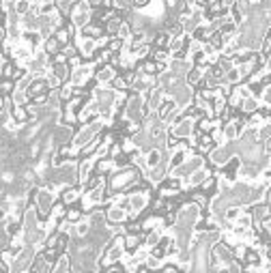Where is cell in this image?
<instances>
[{
	"label": "cell",
	"instance_id": "obj_1",
	"mask_svg": "<svg viewBox=\"0 0 271 273\" xmlns=\"http://www.w3.org/2000/svg\"><path fill=\"white\" fill-rule=\"evenodd\" d=\"M56 202V192L48 190L46 185L37 187V194H35V207L39 211V217H41V224L48 219L50 215V209H52V204Z\"/></svg>",
	"mask_w": 271,
	"mask_h": 273
},
{
	"label": "cell",
	"instance_id": "obj_2",
	"mask_svg": "<svg viewBox=\"0 0 271 273\" xmlns=\"http://www.w3.org/2000/svg\"><path fill=\"white\" fill-rule=\"evenodd\" d=\"M35 254H37V247L26 245L18 256H15V260H13V264H11V271H15V273L28 271L30 264H32V260H35Z\"/></svg>",
	"mask_w": 271,
	"mask_h": 273
},
{
	"label": "cell",
	"instance_id": "obj_3",
	"mask_svg": "<svg viewBox=\"0 0 271 273\" xmlns=\"http://www.w3.org/2000/svg\"><path fill=\"white\" fill-rule=\"evenodd\" d=\"M106 219H108L106 226H118L129 219V213H127V209L118 207V204H110V209L106 211Z\"/></svg>",
	"mask_w": 271,
	"mask_h": 273
},
{
	"label": "cell",
	"instance_id": "obj_4",
	"mask_svg": "<svg viewBox=\"0 0 271 273\" xmlns=\"http://www.w3.org/2000/svg\"><path fill=\"white\" fill-rule=\"evenodd\" d=\"M172 99L176 101V106H179L181 110L188 108L192 101H194V88L190 86V84H183V86H179V88L172 93Z\"/></svg>",
	"mask_w": 271,
	"mask_h": 273
},
{
	"label": "cell",
	"instance_id": "obj_5",
	"mask_svg": "<svg viewBox=\"0 0 271 273\" xmlns=\"http://www.w3.org/2000/svg\"><path fill=\"white\" fill-rule=\"evenodd\" d=\"M192 131H194V118H188V116L176 125H170V133H174L179 140H188L192 135Z\"/></svg>",
	"mask_w": 271,
	"mask_h": 273
},
{
	"label": "cell",
	"instance_id": "obj_6",
	"mask_svg": "<svg viewBox=\"0 0 271 273\" xmlns=\"http://www.w3.org/2000/svg\"><path fill=\"white\" fill-rule=\"evenodd\" d=\"M82 198V190L78 185H65V187H61V200L69 207V204H75Z\"/></svg>",
	"mask_w": 271,
	"mask_h": 273
},
{
	"label": "cell",
	"instance_id": "obj_7",
	"mask_svg": "<svg viewBox=\"0 0 271 273\" xmlns=\"http://www.w3.org/2000/svg\"><path fill=\"white\" fill-rule=\"evenodd\" d=\"M211 174H213V166H202V168H198V170H194V172L188 176V185L190 187H198L202 181H205V178L207 176H211Z\"/></svg>",
	"mask_w": 271,
	"mask_h": 273
},
{
	"label": "cell",
	"instance_id": "obj_8",
	"mask_svg": "<svg viewBox=\"0 0 271 273\" xmlns=\"http://www.w3.org/2000/svg\"><path fill=\"white\" fill-rule=\"evenodd\" d=\"M168 69H170L174 75H179V78H185V73L192 69V63L188 58H172L170 63H168Z\"/></svg>",
	"mask_w": 271,
	"mask_h": 273
},
{
	"label": "cell",
	"instance_id": "obj_9",
	"mask_svg": "<svg viewBox=\"0 0 271 273\" xmlns=\"http://www.w3.org/2000/svg\"><path fill=\"white\" fill-rule=\"evenodd\" d=\"M114 75H116V69L110 63L108 65H101V67H95V80L99 84H110Z\"/></svg>",
	"mask_w": 271,
	"mask_h": 273
},
{
	"label": "cell",
	"instance_id": "obj_10",
	"mask_svg": "<svg viewBox=\"0 0 271 273\" xmlns=\"http://www.w3.org/2000/svg\"><path fill=\"white\" fill-rule=\"evenodd\" d=\"M28 97H37V95H43V93H50V86H48V80L46 78H32V82L28 84Z\"/></svg>",
	"mask_w": 271,
	"mask_h": 273
},
{
	"label": "cell",
	"instance_id": "obj_11",
	"mask_svg": "<svg viewBox=\"0 0 271 273\" xmlns=\"http://www.w3.org/2000/svg\"><path fill=\"white\" fill-rule=\"evenodd\" d=\"M67 271H71V254L61 252L54 262V267H52V273H67Z\"/></svg>",
	"mask_w": 271,
	"mask_h": 273
},
{
	"label": "cell",
	"instance_id": "obj_12",
	"mask_svg": "<svg viewBox=\"0 0 271 273\" xmlns=\"http://www.w3.org/2000/svg\"><path fill=\"white\" fill-rule=\"evenodd\" d=\"M61 41H58L54 35L52 37H48V39H43V46H41V50L48 54V56H54V54H58L61 52Z\"/></svg>",
	"mask_w": 271,
	"mask_h": 273
},
{
	"label": "cell",
	"instance_id": "obj_13",
	"mask_svg": "<svg viewBox=\"0 0 271 273\" xmlns=\"http://www.w3.org/2000/svg\"><path fill=\"white\" fill-rule=\"evenodd\" d=\"M50 71H52L56 78H61L63 82H69V78H71V67H69V63L52 65V67H50Z\"/></svg>",
	"mask_w": 271,
	"mask_h": 273
},
{
	"label": "cell",
	"instance_id": "obj_14",
	"mask_svg": "<svg viewBox=\"0 0 271 273\" xmlns=\"http://www.w3.org/2000/svg\"><path fill=\"white\" fill-rule=\"evenodd\" d=\"M82 217H84V209L78 207V202H75V204H69V207H67V213H65V219H67V221L75 224V221H80Z\"/></svg>",
	"mask_w": 271,
	"mask_h": 273
},
{
	"label": "cell",
	"instance_id": "obj_15",
	"mask_svg": "<svg viewBox=\"0 0 271 273\" xmlns=\"http://www.w3.org/2000/svg\"><path fill=\"white\" fill-rule=\"evenodd\" d=\"M11 101H13V106H26L30 97H28V93L26 90H20V88H15L11 93Z\"/></svg>",
	"mask_w": 271,
	"mask_h": 273
},
{
	"label": "cell",
	"instance_id": "obj_16",
	"mask_svg": "<svg viewBox=\"0 0 271 273\" xmlns=\"http://www.w3.org/2000/svg\"><path fill=\"white\" fill-rule=\"evenodd\" d=\"M13 90H15V80H11V78H0V95L11 97Z\"/></svg>",
	"mask_w": 271,
	"mask_h": 273
},
{
	"label": "cell",
	"instance_id": "obj_17",
	"mask_svg": "<svg viewBox=\"0 0 271 273\" xmlns=\"http://www.w3.org/2000/svg\"><path fill=\"white\" fill-rule=\"evenodd\" d=\"M65 213H67V204H65L63 200H56V202L52 204V209H50V215L56 217V219H63Z\"/></svg>",
	"mask_w": 271,
	"mask_h": 273
},
{
	"label": "cell",
	"instance_id": "obj_18",
	"mask_svg": "<svg viewBox=\"0 0 271 273\" xmlns=\"http://www.w3.org/2000/svg\"><path fill=\"white\" fill-rule=\"evenodd\" d=\"M241 110H243L245 114L256 112V110H258V101H256V97H245V99L241 101Z\"/></svg>",
	"mask_w": 271,
	"mask_h": 273
},
{
	"label": "cell",
	"instance_id": "obj_19",
	"mask_svg": "<svg viewBox=\"0 0 271 273\" xmlns=\"http://www.w3.org/2000/svg\"><path fill=\"white\" fill-rule=\"evenodd\" d=\"M15 11L18 15H26L30 11V0H15Z\"/></svg>",
	"mask_w": 271,
	"mask_h": 273
},
{
	"label": "cell",
	"instance_id": "obj_20",
	"mask_svg": "<svg viewBox=\"0 0 271 273\" xmlns=\"http://www.w3.org/2000/svg\"><path fill=\"white\" fill-rule=\"evenodd\" d=\"M112 5H114V9H118V11L133 9V3H131V0H112Z\"/></svg>",
	"mask_w": 271,
	"mask_h": 273
},
{
	"label": "cell",
	"instance_id": "obj_21",
	"mask_svg": "<svg viewBox=\"0 0 271 273\" xmlns=\"http://www.w3.org/2000/svg\"><path fill=\"white\" fill-rule=\"evenodd\" d=\"M9 245H11V237L5 233V228H0V252L7 250Z\"/></svg>",
	"mask_w": 271,
	"mask_h": 273
},
{
	"label": "cell",
	"instance_id": "obj_22",
	"mask_svg": "<svg viewBox=\"0 0 271 273\" xmlns=\"http://www.w3.org/2000/svg\"><path fill=\"white\" fill-rule=\"evenodd\" d=\"M162 271L174 273V271H181V267H179V262H162Z\"/></svg>",
	"mask_w": 271,
	"mask_h": 273
},
{
	"label": "cell",
	"instance_id": "obj_23",
	"mask_svg": "<svg viewBox=\"0 0 271 273\" xmlns=\"http://www.w3.org/2000/svg\"><path fill=\"white\" fill-rule=\"evenodd\" d=\"M7 39H9V32H7V26L3 24V26H0V46L7 43Z\"/></svg>",
	"mask_w": 271,
	"mask_h": 273
},
{
	"label": "cell",
	"instance_id": "obj_24",
	"mask_svg": "<svg viewBox=\"0 0 271 273\" xmlns=\"http://www.w3.org/2000/svg\"><path fill=\"white\" fill-rule=\"evenodd\" d=\"M131 3H133L136 9H145V7L151 3V0H131Z\"/></svg>",
	"mask_w": 271,
	"mask_h": 273
},
{
	"label": "cell",
	"instance_id": "obj_25",
	"mask_svg": "<svg viewBox=\"0 0 271 273\" xmlns=\"http://www.w3.org/2000/svg\"><path fill=\"white\" fill-rule=\"evenodd\" d=\"M219 3H222L224 7H228V9H231V7L235 5V0H219Z\"/></svg>",
	"mask_w": 271,
	"mask_h": 273
},
{
	"label": "cell",
	"instance_id": "obj_26",
	"mask_svg": "<svg viewBox=\"0 0 271 273\" xmlns=\"http://www.w3.org/2000/svg\"><path fill=\"white\" fill-rule=\"evenodd\" d=\"M185 3H188L190 7H194V5H196V0H185Z\"/></svg>",
	"mask_w": 271,
	"mask_h": 273
},
{
	"label": "cell",
	"instance_id": "obj_27",
	"mask_svg": "<svg viewBox=\"0 0 271 273\" xmlns=\"http://www.w3.org/2000/svg\"><path fill=\"white\" fill-rule=\"evenodd\" d=\"M267 121L271 123V110H269V112H267Z\"/></svg>",
	"mask_w": 271,
	"mask_h": 273
},
{
	"label": "cell",
	"instance_id": "obj_28",
	"mask_svg": "<svg viewBox=\"0 0 271 273\" xmlns=\"http://www.w3.org/2000/svg\"><path fill=\"white\" fill-rule=\"evenodd\" d=\"M269 67H271V61H269Z\"/></svg>",
	"mask_w": 271,
	"mask_h": 273
},
{
	"label": "cell",
	"instance_id": "obj_29",
	"mask_svg": "<svg viewBox=\"0 0 271 273\" xmlns=\"http://www.w3.org/2000/svg\"><path fill=\"white\" fill-rule=\"evenodd\" d=\"M0 26H3V22H0Z\"/></svg>",
	"mask_w": 271,
	"mask_h": 273
}]
</instances>
